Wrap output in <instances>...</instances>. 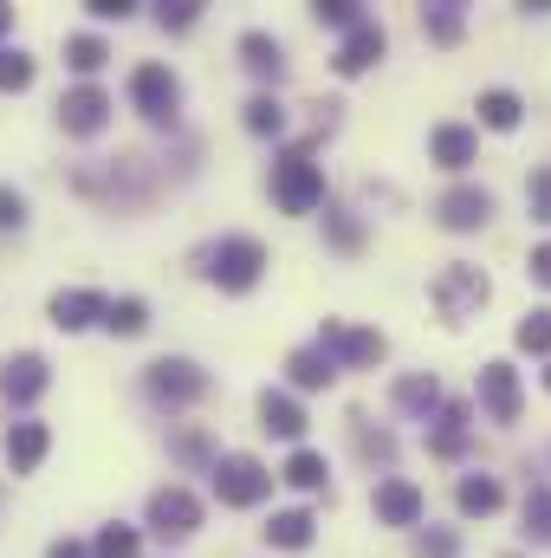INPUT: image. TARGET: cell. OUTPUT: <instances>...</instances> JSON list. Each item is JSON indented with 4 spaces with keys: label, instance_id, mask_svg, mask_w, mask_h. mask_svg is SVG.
Returning a JSON list of instances; mask_svg holds the SVG:
<instances>
[{
    "label": "cell",
    "instance_id": "1",
    "mask_svg": "<svg viewBox=\"0 0 551 558\" xmlns=\"http://www.w3.org/2000/svg\"><path fill=\"white\" fill-rule=\"evenodd\" d=\"M201 274L215 279L221 292H254L260 274H267V247H260L254 234H228V241H215V247L201 254Z\"/></svg>",
    "mask_w": 551,
    "mask_h": 558
},
{
    "label": "cell",
    "instance_id": "2",
    "mask_svg": "<svg viewBox=\"0 0 551 558\" xmlns=\"http://www.w3.org/2000/svg\"><path fill=\"white\" fill-rule=\"evenodd\" d=\"M273 202L285 215H311V208H325V175H318V162H311V149L298 143V149H285L273 162Z\"/></svg>",
    "mask_w": 551,
    "mask_h": 558
},
{
    "label": "cell",
    "instance_id": "3",
    "mask_svg": "<svg viewBox=\"0 0 551 558\" xmlns=\"http://www.w3.org/2000/svg\"><path fill=\"white\" fill-rule=\"evenodd\" d=\"M487 274L480 267H467V260H454V267H441L434 286H428V299H434V312L448 318V325H461V318H474L480 305H487Z\"/></svg>",
    "mask_w": 551,
    "mask_h": 558
},
{
    "label": "cell",
    "instance_id": "4",
    "mask_svg": "<svg viewBox=\"0 0 551 558\" xmlns=\"http://www.w3.org/2000/svg\"><path fill=\"white\" fill-rule=\"evenodd\" d=\"M318 351L338 364V371H364V364H383V331H370V325H344V318H325L318 325Z\"/></svg>",
    "mask_w": 551,
    "mask_h": 558
},
{
    "label": "cell",
    "instance_id": "5",
    "mask_svg": "<svg viewBox=\"0 0 551 558\" xmlns=\"http://www.w3.org/2000/svg\"><path fill=\"white\" fill-rule=\"evenodd\" d=\"M273 468L267 461H254V454H221L215 461V494H221V507H260L267 494H273Z\"/></svg>",
    "mask_w": 551,
    "mask_h": 558
},
{
    "label": "cell",
    "instance_id": "6",
    "mask_svg": "<svg viewBox=\"0 0 551 558\" xmlns=\"http://www.w3.org/2000/svg\"><path fill=\"white\" fill-rule=\"evenodd\" d=\"M149 397L169 403V410L201 403V397H208V371H201L195 357H156V364H149Z\"/></svg>",
    "mask_w": 551,
    "mask_h": 558
},
{
    "label": "cell",
    "instance_id": "7",
    "mask_svg": "<svg viewBox=\"0 0 551 558\" xmlns=\"http://www.w3.org/2000/svg\"><path fill=\"white\" fill-rule=\"evenodd\" d=\"M131 105H137L149 124H175V111H182L175 72H169V65H137V72H131Z\"/></svg>",
    "mask_w": 551,
    "mask_h": 558
},
{
    "label": "cell",
    "instance_id": "8",
    "mask_svg": "<svg viewBox=\"0 0 551 558\" xmlns=\"http://www.w3.org/2000/svg\"><path fill=\"white\" fill-rule=\"evenodd\" d=\"M149 533L156 539H188L201 533V500L188 487H156L149 494Z\"/></svg>",
    "mask_w": 551,
    "mask_h": 558
},
{
    "label": "cell",
    "instance_id": "9",
    "mask_svg": "<svg viewBox=\"0 0 551 558\" xmlns=\"http://www.w3.org/2000/svg\"><path fill=\"white\" fill-rule=\"evenodd\" d=\"M434 221H441L448 234H474V228L493 221V195L474 189V182H461V189H448V195L434 202Z\"/></svg>",
    "mask_w": 551,
    "mask_h": 558
},
{
    "label": "cell",
    "instance_id": "10",
    "mask_svg": "<svg viewBox=\"0 0 551 558\" xmlns=\"http://www.w3.org/2000/svg\"><path fill=\"white\" fill-rule=\"evenodd\" d=\"M59 124H65V137H98V131L111 124V98H105L98 85H72V92L59 98Z\"/></svg>",
    "mask_w": 551,
    "mask_h": 558
},
{
    "label": "cell",
    "instance_id": "11",
    "mask_svg": "<svg viewBox=\"0 0 551 558\" xmlns=\"http://www.w3.org/2000/svg\"><path fill=\"white\" fill-rule=\"evenodd\" d=\"M421 487L403 481V474H390V481H377V494H370V513H377V526H421Z\"/></svg>",
    "mask_w": 551,
    "mask_h": 558
},
{
    "label": "cell",
    "instance_id": "12",
    "mask_svg": "<svg viewBox=\"0 0 551 558\" xmlns=\"http://www.w3.org/2000/svg\"><path fill=\"white\" fill-rule=\"evenodd\" d=\"M480 410L493 422H519V371L506 357L480 364Z\"/></svg>",
    "mask_w": 551,
    "mask_h": 558
},
{
    "label": "cell",
    "instance_id": "13",
    "mask_svg": "<svg viewBox=\"0 0 551 558\" xmlns=\"http://www.w3.org/2000/svg\"><path fill=\"white\" fill-rule=\"evenodd\" d=\"M383 46H390V39H383V26H377V20H357V26L344 33V46H338L331 72H338V78H357V72H370V65L383 59Z\"/></svg>",
    "mask_w": 551,
    "mask_h": 558
},
{
    "label": "cell",
    "instance_id": "14",
    "mask_svg": "<svg viewBox=\"0 0 551 558\" xmlns=\"http://www.w3.org/2000/svg\"><path fill=\"white\" fill-rule=\"evenodd\" d=\"M46 384H52V371H46L39 351H20V357L0 364V397H7V403H39Z\"/></svg>",
    "mask_w": 551,
    "mask_h": 558
},
{
    "label": "cell",
    "instance_id": "15",
    "mask_svg": "<svg viewBox=\"0 0 551 558\" xmlns=\"http://www.w3.org/2000/svg\"><path fill=\"white\" fill-rule=\"evenodd\" d=\"M52 325H59V331L105 325V292H91V286H65V292H52Z\"/></svg>",
    "mask_w": 551,
    "mask_h": 558
},
{
    "label": "cell",
    "instance_id": "16",
    "mask_svg": "<svg viewBox=\"0 0 551 558\" xmlns=\"http://www.w3.org/2000/svg\"><path fill=\"white\" fill-rule=\"evenodd\" d=\"M428 156L461 175L467 162H480V137H474L467 124H434V131H428Z\"/></svg>",
    "mask_w": 551,
    "mask_h": 558
},
{
    "label": "cell",
    "instance_id": "17",
    "mask_svg": "<svg viewBox=\"0 0 551 558\" xmlns=\"http://www.w3.org/2000/svg\"><path fill=\"white\" fill-rule=\"evenodd\" d=\"M46 448H52V428H46V422H13V428H7V461H13V474H33V468L46 461Z\"/></svg>",
    "mask_w": 551,
    "mask_h": 558
},
{
    "label": "cell",
    "instance_id": "18",
    "mask_svg": "<svg viewBox=\"0 0 551 558\" xmlns=\"http://www.w3.org/2000/svg\"><path fill=\"white\" fill-rule=\"evenodd\" d=\"M260 533H267V546H279V553H305V546L318 539V520H311L305 507H285V513H273Z\"/></svg>",
    "mask_w": 551,
    "mask_h": 558
},
{
    "label": "cell",
    "instance_id": "19",
    "mask_svg": "<svg viewBox=\"0 0 551 558\" xmlns=\"http://www.w3.org/2000/svg\"><path fill=\"white\" fill-rule=\"evenodd\" d=\"M285 377H292V390H331V384H338V364H331L318 344H298V351L285 357Z\"/></svg>",
    "mask_w": 551,
    "mask_h": 558
},
{
    "label": "cell",
    "instance_id": "20",
    "mask_svg": "<svg viewBox=\"0 0 551 558\" xmlns=\"http://www.w3.org/2000/svg\"><path fill=\"white\" fill-rule=\"evenodd\" d=\"M500 500H506V487H500L493 474H467V481L454 487V507H461L467 520H487V513H500Z\"/></svg>",
    "mask_w": 551,
    "mask_h": 558
},
{
    "label": "cell",
    "instance_id": "21",
    "mask_svg": "<svg viewBox=\"0 0 551 558\" xmlns=\"http://www.w3.org/2000/svg\"><path fill=\"white\" fill-rule=\"evenodd\" d=\"M241 65L254 78H285V46L273 33H241Z\"/></svg>",
    "mask_w": 551,
    "mask_h": 558
},
{
    "label": "cell",
    "instance_id": "22",
    "mask_svg": "<svg viewBox=\"0 0 551 558\" xmlns=\"http://www.w3.org/2000/svg\"><path fill=\"white\" fill-rule=\"evenodd\" d=\"M260 428L279 435V441H298V435H305V410H298L285 390H267V397H260Z\"/></svg>",
    "mask_w": 551,
    "mask_h": 558
},
{
    "label": "cell",
    "instance_id": "23",
    "mask_svg": "<svg viewBox=\"0 0 551 558\" xmlns=\"http://www.w3.org/2000/svg\"><path fill=\"white\" fill-rule=\"evenodd\" d=\"M461 26H467L461 0H428V7H421V33H428L434 46H454V39H461Z\"/></svg>",
    "mask_w": 551,
    "mask_h": 558
},
{
    "label": "cell",
    "instance_id": "24",
    "mask_svg": "<svg viewBox=\"0 0 551 558\" xmlns=\"http://www.w3.org/2000/svg\"><path fill=\"white\" fill-rule=\"evenodd\" d=\"M325 474H331V468H325V454H318V448H292V461L279 468V481H285V487H298V494H318V487H325Z\"/></svg>",
    "mask_w": 551,
    "mask_h": 558
},
{
    "label": "cell",
    "instance_id": "25",
    "mask_svg": "<svg viewBox=\"0 0 551 558\" xmlns=\"http://www.w3.org/2000/svg\"><path fill=\"white\" fill-rule=\"evenodd\" d=\"M461 441H467V403H441L428 448H434V454H461Z\"/></svg>",
    "mask_w": 551,
    "mask_h": 558
},
{
    "label": "cell",
    "instance_id": "26",
    "mask_svg": "<svg viewBox=\"0 0 551 558\" xmlns=\"http://www.w3.org/2000/svg\"><path fill=\"white\" fill-rule=\"evenodd\" d=\"M105 59H111V46H105L98 33H72V39H65V65H72L78 78H91V72H105Z\"/></svg>",
    "mask_w": 551,
    "mask_h": 558
},
{
    "label": "cell",
    "instance_id": "27",
    "mask_svg": "<svg viewBox=\"0 0 551 558\" xmlns=\"http://www.w3.org/2000/svg\"><path fill=\"white\" fill-rule=\"evenodd\" d=\"M519 118H526L519 92H480V124L487 131H519Z\"/></svg>",
    "mask_w": 551,
    "mask_h": 558
},
{
    "label": "cell",
    "instance_id": "28",
    "mask_svg": "<svg viewBox=\"0 0 551 558\" xmlns=\"http://www.w3.org/2000/svg\"><path fill=\"white\" fill-rule=\"evenodd\" d=\"M241 124H247L254 137H279V131H285V105H279L273 92H254L247 111H241Z\"/></svg>",
    "mask_w": 551,
    "mask_h": 558
},
{
    "label": "cell",
    "instance_id": "29",
    "mask_svg": "<svg viewBox=\"0 0 551 558\" xmlns=\"http://www.w3.org/2000/svg\"><path fill=\"white\" fill-rule=\"evenodd\" d=\"M105 325H111L118 338H143V331H149V305H143V299H105Z\"/></svg>",
    "mask_w": 551,
    "mask_h": 558
},
{
    "label": "cell",
    "instance_id": "30",
    "mask_svg": "<svg viewBox=\"0 0 551 558\" xmlns=\"http://www.w3.org/2000/svg\"><path fill=\"white\" fill-rule=\"evenodd\" d=\"M396 410H409V416L441 410V384H434V377H403V384H396Z\"/></svg>",
    "mask_w": 551,
    "mask_h": 558
},
{
    "label": "cell",
    "instance_id": "31",
    "mask_svg": "<svg viewBox=\"0 0 551 558\" xmlns=\"http://www.w3.org/2000/svg\"><path fill=\"white\" fill-rule=\"evenodd\" d=\"M513 344H519V351H532V357H551V305H546V312H526V318H519Z\"/></svg>",
    "mask_w": 551,
    "mask_h": 558
},
{
    "label": "cell",
    "instance_id": "32",
    "mask_svg": "<svg viewBox=\"0 0 551 558\" xmlns=\"http://www.w3.org/2000/svg\"><path fill=\"white\" fill-rule=\"evenodd\" d=\"M33 52H20V46H0V92H26L33 85Z\"/></svg>",
    "mask_w": 551,
    "mask_h": 558
},
{
    "label": "cell",
    "instance_id": "33",
    "mask_svg": "<svg viewBox=\"0 0 551 558\" xmlns=\"http://www.w3.org/2000/svg\"><path fill=\"white\" fill-rule=\"evenodd\" d=\"M91 558H137V526H124V520H111L98 539H91Z\"/></svg>",
    "mask_w": 551,
    "mask_h": 558
},
{
    "label": "cell",
    "instance_id": "34",
    "mask_svg": "<svg viewBox=\"0 0 551 558\" xmlns=\"http://www.w3.org/2000/svg\"><path fill=\"white\" fill-rule=\"evenodd\" d=\"M311 13H318V26H338V33H351V26L364 20V7H357V0H318Z\"/></svg>",
    "mask_w": 551,
    "mask_h": 558
},
{
    "label": "cell",
    "instance_id": "35",
    "mask_svg": "<svg viewBox=\"0 0 551 558\" xmlns=\"http://www.w3.org/2000/svg\"><path fill=\"white\" fill-rule=\"evenodd\" d=\"M526 208H532V221H546L551 228V162L546 169H532V182H526Z\"/></svg>",
    "mask_w": 551,
    "mask_h": 558
},
{
    "label": "cell",
    "instance_id": "36",
    "mask_svg": "<svg viewBox=\"0 0 551 558\" xmlns=\"http://www.w3.org/2000/svg\"><path fill=\"white\" fill-rule=\"evenodd\" d=\"M156 20H162V33H182V26H195V20H201V0H162V7H156Z\"/></svg>",
    "mask_w": 551,
    "mask_h": 558
},
{
    "label": "cell",
    "instance_id": "37",
    "mask_svg": "<svg viewBox=\"0 0 551 558\" xmlns=\"http://www.w3.org/2000/svg\"><path fill=\"white\" fill-rule=\"evenodd\" d=\"M325 234H331V247H344V254H357L364 247V228L344 215V208H331V221H325Z\"/></svg>",
    "mask_w": 551,
    "mask_h": 558
},
{
    "label": "cell",
    "instance_id": "38",
    "mask_svg": "<svg viewBox=\"0 0 551 558\" xmlns=\"http://www.w3.org/2000/svg\"><path fill=\"white\" fill-rule=\"evenodd\" d=\"M526 533H546V539H551V487L526 494Z\"/></svg>",
    "mask_w": 551,
    "mask_h": 558
},
{
    "label": "cell",
    "instance_id": "39",
    "mask_svg": "<svg viewBox=\"0 0 551 558\" xmlns=\"http://www.w3.org/2000/svg\"><path fill=\"white\" fill-rule=\"evenodd\" d=\"M175 461L201 468V461H208V435H201V428H182V435H175Z\"/></svg>",
    "mask_w": 551,
    "mask_h": 558
},
{
    "label": "cell",
    "instance_id": "40",
    "mask_svg": "<svg viewBox=\"0 0 551 558\" xmlns=\"http://www.w3.org/2000/svg\"><path fill=\"white\" fill-rule=\"evenodd\" d=\"M0 228H26V195L13 182H0Z\"/></svg>",
    "mask_w": 551,
    "mask_h": 558
},
{
    "label": "cell",
    "instance_id": "41",
    "mask_svg": "<svg viewBox=\"0 0 551 558\" xmlns=\"http://www.w3.org/2000/svg\"><path fill=\"white\" fill-rule=\"evenodd\" d=\"M351 422H357V448H364V454H377V461H390V454H396V441H390L383 428L370 435V422H364V416H351Z\"/></svg>",
    "mask_w": 551,
    "mask_h": 558
},
{
    "label": "cell",
    "instance_id": "42",
    "mask_svg": "<svg viewBox=\"0 0 551 558\" xmlns=\"http://www.w3.org/2000/svg\"><path fill=\"white\" fill-rule=\"evenodd\" d=\"M461 546H454V533H421L415 539V558H454Z\"/></svg>",
    "mask_w": 551,
    "mask_h": 558
},
{
    "label": "cell",
    "instance_id": "43",
    "mask_svg": "<svg viewBox=\"0 0 551 558\" xmlns=\"http://www.w3.org/2000/svg\"><path fill=\"white\" fill-rule=\"evenodd\" d=\"M85 7H91V20H131L137 0H85Z\"/></svg>",
    "mask_w": 551,
    "mask_h": 558
},
{
    "label": "cell",
    "instance_id": "44",
    "mask_svg": "<svg viewBox=\"0 0 551 558\" xmlns=\"http://www.w3.org/2000/svg\"><path fill=\"white\" fill-rule=\"evenodd\" d=\"M526 274L539 279V286H551V241H539V247H532V260H526Z\"/></svg>",
    "mask_w": 551,
    "mask_h": 558
},
{
    "label": "cell",
    "instance_id": "45",
    "mask_svg": "<svg viewBox=\"0 0 551 558\" xmlns=\"http://www.w3.org/2000/svg\"><path fill=\"white\" fill-rule=\"evenodd\" d=\"M46 558H91V546H78V539H52V553Z\"/></svg>",
    "mask_w": 551,
    "mask_h": 558
},
{
    "label": "cell",
    "instance_id": "46",
    "mask_svg": "<svg viewBox=\"0 0 551 558\" xmlns=\"http://www.w3.org/2000/svg\"><path fill=\"white\" fill-rule=\"evenodd\" d=\"M0 33H13V7H0Z\"/></svg>",
    "mask_w": 551,
    "mask_h": 558
},
{
    "label": "cell",
    "instance_id": "47",
    "mask_svg": "<svg viewBox=\"0 0 551 558\" xmlns=\"http://www.w3.org/2000/svg\"><path fill=\"white\" fill-rule=\"evenodd\" d=\"M546 390H551V364H546Z\"/></svg>",
    "mask_w": 551,
    "mask_h": 558
}]
</instances>
